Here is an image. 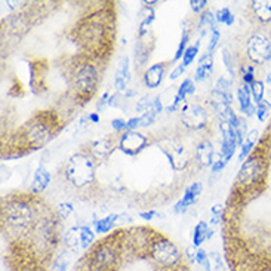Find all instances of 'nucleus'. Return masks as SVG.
I'll return each mask as SVG.
<instances>
[{
	"instance_id": "23",
	"label": "nucleus",
	"mask_w": 271,
	"mask_h": 271,
	"mask_svg": "<svg viewBox=\"0 0 271 271\" xmlns=\"http://www.w3.org/2000/svg\"><path fill=\"white\" fill-rule=\"evenodd\" d=\"M211 236H212V230H209V225L205 221H200L193 233V247H198Z\"/></svg>"
},
{
	"instance_id": "28",
	"label": "nucleus",
	"mask_w": 271,
	"mask_h": 271,
	"mask_svg": "<svg viewBox=\"0 0 271 271\" xmlns=\"http://www.w3.org/2000/svg\"><path fill=\"white\" fill-rule=\"evenodd\" d=\"M116 221H117V215H114V214L108 215L107 218H102L99 221H95V228H97L98 233H107V231H110L114 227Z\"/></svg>"
},
{
	"instance_id": "38",
	"label": "nucleus",
	"mask_w": 271,
	"mask_h": 271,
	"mask_svg": "<svg viewBox=\"0 0 271 271\" xmlns=\"http://www.w3.org/2000/svg\"><path fill=\"white\" fill-rule=\"evenodd\" d=\"M215 23H217V20H215V17H214V14L212 12H209V11H206L201 17H200V27H211V28H214L215 27Z\"/></svg>"
},
{
	"instance_id": "13",
	"label": "nucleus",
	"mask_w": 271,
	"mask_h": 271,
	"mask_svg": "<svg viewBox=\"0 0 271 271\" xmlns=\"http://www.w3.org/2000/svg\"><path fill=\"white\" fill-rule=\"evenodd\" d=\"M201 184L200 182H194L191 184L187 190H185V194L182 196V198L173 206V212L176 214H182L185 212L190 206H193L196 201H197L198 196L201 194Z\"/></svg>"
},
{
	"instance_id": "6",
	"label": "nucleus",
	"mask_w": 271,
	"mask_h": 271,
	"mask_svg": "<svg viewBox=\"0 0 271 271\" xmlns=\"http://www.w3.org/2000/svg\"><path fill=\"white\" fill-rule=\"evenodd\" d=\"M265 157L255 154L246 159V162H243L242 169L237 173V184L243 188H252L255 187L264 176L265 173Z\"/></svg>"
},
{
	"instance_id": "46",
	"label": "nucleus",
	"mask_w": 271,
	"mask_h": 271,
	"mask_svg": "<svg viewBox=\"0 0 271 271\" xmlns=\"http://www.w3.org/2000/svg\"><path fill=\"white\" fill-rule=\"evenodd\" d=\"M252 148H253V146L245 141V144L242 146V151H240V154H239V162H240V163H242V162H246V157L250 154Z\"/></svg>"
},
{
	"instance_id": "52",
	"label": "nucleus",
	"mask_w": 271,
	"mask_h": 271,
	"mask_svg": "<svg viewBox=\"0 0 271 271\" xmlns=\"http://www.w3.org/2000/svg\"><path fill=\"white\" fill-rule=\"evenodd\" d=\"M137 127H140V117H132L127 120V130H135Z\"/></svg>"
},
{
	"instance_id": "18",
	"label": "nucleus",
	"mask_w": 271,
	"mask_h": 271,
	"mask_svg": "<svg viewBox=\"0 0 271 271\" xmlns=\"http://www.w3.org/2000/svg\"><path fill=\"white\" fill-rule=\"evenodd\" d=\"M130 80V72H129V58L124 56L123 59L120 61L119 67H117V72H116V79H114V85H116V89L119 92H123Z\"/></svg>"
},
{
	"instance_id": "40",
	"label": "nucleus",
	"mask_w": 271,
	"mask_h": 271,
	"mask_svg": "<svg viewBox=\"0 0 271 271\" xmlns=\"http://www.w3.org/2000/svg\"><path fill=\"white\" fill-rule=\"evenodd\" d=\"M209 258H211V262H214V268H212V271H225L221 255H220L218 252H212V253L209 255Z\"/></svg>"
},
{
	"instance_id": "2",
	"label": "nucleus",
	"mask_w": 271,
	"mask_h": 271,
	"mask_svg": "<svg viewBox=\"0 0 271 271\" xmlns=\"http://www.w3.org/2000/svg\"><path fill=\"white\" fill-rule=\"evenodd\" d=\"M148 252H150V256L153 258V261L163 268H173V267L179 265L181 259H182V255L176 245L169 239L160 237V236L151 242Z\"/></svg>"
},
{
	"instance_id": "11",
	"label": "nucleus",
	"mask_w": 271,
	"mask_h": 271,
	"mask_svg": "<svg viewBox=\"0 0 271 271\" xmlns=\"http://www.w3.org/2000/svg\"><path fill=\"white\" fill-rule=\"evenodd\" d=\"M222 133V148H221V156L222 159L225 160V163H228L231 160V157L236 153L237 148V138H236V130L228 122H221L220 124Z\"/></svg>"
},
{
	"instance_id": "39",
	"label": "nucleus",
	"mask_w": 271,
	"mask_h": 271,
	"mask_svg": "<svg viewBox=\"0 0 271 271\" xmlns=\"http://www.w3.org/2000/svg\"><path fill=\"white\" fill-rule=\"evenodd\" d=\"M211 31H212V36H211V42H209V46H208V52H209V53L214 52V49L217 48V45H218V42H220V37H221L220 30H218L217 27L211 28Z\"/></svg>"
},
{
	"instance_id": "37",
	"label": "nucleus",
	"mask_w": 271,
	"mask_h": 271,
	"mask_svg": "<svg viewBox=\"0 0 271 271\" xmlns=\"http://www.w3.org/2000/svg\"><path fill=\"white\" fill-rule=\"evenodd\" d=\"M222 58H224V62H225V69L230 72V76H234V61H233L231 52L227 48L222 49Z\"/></svg>"
},
{
	"instance_id": "30",
	"label": "nucleus",
	"mask_w": 271,
	"mask_h": 271,
	"mask_svg": "<svg viewBox=\"0 0 271 271\" xmlns=\"http://www.w3.org/2000/svg\"><path fill=\"white\" fill-rule=\"evenodd\" d=\"M215 20H217V23L228 25V27L234 24V15H233V12H231L228 8H222V9H220V11L217 12V15H215Z\"/></svg>"
},
{
	"instance_id": "7",
	"label": "nucleus",
	"mask_w": 271,
	"mask_h": 271,
	"mask_svg": "<svg viewBox=\"0 0 271 271\" xmlns=\"http://www.w3.org/2000/svg\"><path fill=\"white\" fill-rule=\"evenodd\" d=\"M79 39L86 48L98 49L105 40V24L95 18L86 20L79 28Z\"/></svg>"
},
{
	"instance_id": "25",
	"label": "nucleus",
	"mask_w": 271,
	"mask_h": 271,
	"mask_svg": "<svg viewBox=\"0 0 271 271\" xmlns=\"http://www.w3.org/2000/svg\"><path fill=\"white\" fill-rule=\"evenodd\" d=\"M95 240V234L89 227H80V245H82V250H86L88 247L92 246Z\"/></svg>"
},
{
	"instance_id": "16",
	"label": "nucleus",
	"mask_w": 271,
	"mask_h": 271,
	"mask_svg": "<svg viewBox=\"0 0 271 271\" xmlns=\"http://www.w3.org/2000/svg\"><path fill=\"white\" fill-rule=\"evenodd\" d=\"M215 151L214 146L209 140H203L196 148V159L201 166H212L214 165Z\"/></svg>"
},
{
	"instance_id": "56",
	"label": "nucleus",
	"mask_w": 271,
	"mask_h": 271,
	"mask_svg": "<svg viewBox=\"0 0 271 271\" xmlns=\"http://www.w3.org/2000/svg\"><path fill=\"white\" fill-rule=\"evenodd\" d=\"M265 85H267V86H270V88H271V73L268 74V76H267V79H265Z\"/></svg>"
},
{
	"instance_id": "24",
	"label": "nucleus",
	"mask_w": 271,
	"mask_h": 271,
	"mask_svg": "<svg viewBox=\"0 0 271 271\" xmlns=\"http://www.w3.org/2000/svg\"><path fill=\"white\" fill-rule=\"evenodd\" d=\"M64 242H65V246L69 247L70 250H73V252H77L79 249H82V245H80V227L70 228L64 236Z\"/></svg>"
},
{
	"instance_id": "10",
	"label": "nucleus",
	"mask_w": 271,
	"mask_h": 271,
	"mask_svg": "<svg viewBox=\"0 0 271 271\" xmlns=\"http://www.w3.org/2000/svg\"><path fill=\"white\" fill-rule=\"evenodd\" d=\"M148 140L146 135L137 132V130H127L124 132L123 137L120 138L119 150L123 151L127 156H137L140 151H143L147 146Z\"/></svg>"
},
{
	"instance_id": "48",
	"label": "nucleus",
	"mask_w": 271,
	"mask_h": 271,
	"mask_svg": "<svg viewBox=\"0 0 271 271\" xmlns=\"http://www.w3.org/2000/svg\"><path fill=\"white\" fill-rule=\"evenodd\" d=\"M69 267V262L64 258H59L53 265H52V271H65Z\"/></svg>"
},
{
	"instance_id": "1",
	"label": "nucleus",
	"mask_w": 271,
	"mask_h": 271,
	"mask_svg": "<svg viewBox=\"0 0 271 271\" xmlns=\"http://www.w3.org/2000/svg\"><path fill=\"white\" fill-rule=\"evenodd\" d=\"M65 176L77 188L89 185L95 179L94 159L85 153H77L72 156L65 166Z\"/></svg>"
},
{
	"instance_id": "21",
	"label": "nucleus",
	"mask_w": 271,
	"mask_h": 271,
	"mask_svg": "<svg viewBox=\"0 0 271 271\" xmlns=\"http://www.w3.org/2000/svg\"><path fill=\"white\" fill-rule=\"evenodd\" d=\"M194 91H196V88H194L193 80H191V79H185V80L182 82V85L179 86L178 94L175 95L173 104L169 107V108H168V110H169V111H175V110L181 105V102H184V101H185V97H187V95H193V94H194Z\"/></svg>"
},
{
	"instance_id": "43",
	"label": "nucleus",
	"mask_w": 271,
	"mask_h": 271,
	"mask_svg": "<svg viewBox=\"0 0 271 271\" xmlns=\"http://www.w3.org/2000/svg\"><path fill=\"white\" fill-rule=\"evenodd\" d=\"M72 212H73V206H72L70 203H61L59 208H58V215H59V218H62V220L69 218V215H70Z\"/></svg>"
},
{
	"instance_id": "42",
	"label": "nucleus",
	"mask_w": 271,
	"mask_h": 271,
	"mask_svg": "<svg viewBox=\"0 0 271 271\" xmlns=\"http://www.w3.org/2000/svg\"><path fill=\"white\" fill-rule=\"evenodd\" d=\"M154 120H156V116H154L151 111H147V113H144V114L140 116V127H147V126H150Z\"/></svg>"
},
{
	"instance_id": "41",
	"label": "nucleus",
	"mask_w": 271,
	"mask_h": 271,
	"mask_svg": "<svg viewBox=\"0 0 271 271\" xmlns=\"http://www.w3.org/2000/svg\"><path fill=\"white\" fill-rule=\"evenodd\" d=\"M151 105H153V99H150V97H144L143 99H140V102L137 104V110L144 114V113L150 111Z\"/></svg>"
},
{
	"instance_id": "31",
	"label": "nucleus",
	"mask_w": 271,
	"mask_h": 271,
	"mask_svg": "<svg viewBox=\"0 0 271 271\" xmlns=\"http://www.w3.org/2000/svg\"><path fill=\"white\" fill-rule=\"evenodd\" d=\"M153 21H154V11L151 8L146 6V15L143 17V21H141V25H140V36L141 37H144L147 34L148 28H150Z\"/></svg>"
},
{
	"instance_id": "47",
	"label": "nucleus",
	"mask_w": 271,
	"mask_h": 271,
	"mask_svg": "<svg viewBox=\"0 0 271 271\" xmlns=\"http://www.w3.org/2000/svg\"><path fill=\"white\" fill-rule=\"evenodd\" d=\"M111 126L116 132H123V130H127V122L123 120V119H114L111 122Z\"/></svg>"
},
{
	"instance_id": "22",
	"label": "nucleus",
	"mask_w": 271,
	"mask_h": 271,
	"mask_svg": "<svg viewBox=\"0 0 271 271\" xmlns=\"http://www.w3.org/2000/svg\"><path fill=\"white\" fill-rule=\"evenodd\" d=\"M252 9L256 15V18L261 23H270L271 21V0H256L252 2Z\"/></svg>"
},
{
	"instance_id": "50",
	"label": "nucleus",
	"mask_w": 271,
	"mask_h": 271,
	"mask_svg": "<svg viewBox=\"0 0 271 271\" xmlns=\"http://www.w3.org/2000/svg\"><path fill=\"white\" fill-rule=\"evenodd\" d=\"M108 101H110V94L108 92H105L101 98H99L98 104H97V108H98V111H102L107 105H108Z\"/></svg>"
},
{
	"instance_id": "49",
	"label": "nucleus",
	"mask_w": 271,
	"mask_h": 271,
	"mask_svg": "<svg viewBox=\"0 0 271 271\" xmlns=\"http://www.w3.org/2000/svg\"><path fill=\"white\" fill-rule=\"evenodd\" d=\"M258 138H259V132H258L256 129H253V130L247 132L246 143H249V144H252V146H255V143L258 141Z\"/></svg>"
},
{
	"instance_id": "4",
	"label": "nucleus",
	"mask_w": 271,
	"mask_h": 271,
	"mask_svg": "<svg viewBox=\"0 0 271 271\" xmlns=\"http://www.w3.org/2000/svg\"><path fill=\"white\" fill-rule=\"evenodd\" d=\"M53 124L49 119L37 116L30 123H27L24 138L27 144L33 148L43 147L53 138Z\"/></svg>"
},
{
	"instance_id": "17",
	"label": "nucleus",
	"mask_w": 271,
	"mask_h": 271,
	"mask_svg": "<svg viewBox=\"0 0 271 271\" xmlns=\"http://www.w3.org/2000/svg\"><path fill=\"white\" fill-rule=\"evenodd\" d=\"M237 99H239V105L242 113H245L246 116H253L256 114V107L252 104L250 99V88L247 85H242L237 89Z\"/></svg>"
},
{
	"instance_id": "5",
	"label": "nucleus",
	"mask_w": 271,
	"mask_h": 271,
	"mask_svg": "<svg viewBox=\"0 0 271 271\" xmlns=\"http://www.w3.org/2000/svg\"><path fill=\"white\" fill-rule=\"evenodd\" d=\"M3 218L15 228H27L34 220V209L25 200H11L3 206Z\"/></svg>"
},
{
	"instance_id": "44",
	"label": "nucleus",
	"mask_w": 271,
	"mask_h": 271,
	"mask_svg": "<svg viewBox=\"0 0 271 271\" xmlns=\"http://www.w3.org/2000/svg\"><path fill=\"white\" fill-rule=\"evenodd\" d=\"M225 165H227V163H225V160L222 159L221 154H218V156L215 154V157H214V165H212V172H221Z\"/></svg>"
},
{
	"instance_id": "8",
	"label": "nucleus",
	"mask_w": 271,
	"mask_h": 271,
	"mask_svg": "<svg viewBox=\"0 0 271 271\" xmlns=\"http://www.w3.org/2000/svg\"><path fill=\"white\" fill-rule=\"evenodd\" d=\"M119 261V252L114 245L111 243H102L95 247V250L91 255L89 265L92 271H111Z\"/></svg>"
},
{
	"instance_id": "14",
	"label": "nucleus",
	"mask_w": 271,
	"mask_h": 271,
	"mask_svg": "<svg viewBox=\"0 0 271 271\" xmlns=\"http://www.w3.org/2000/svg\"><path fill=\"white\" fill-rule=\"evenodd\" d=\"M166 72V65L165 64H154L148 69L147 72L144 73V83L146 86L150 89H156L160 86L162 80H163V76Z\"/></svg>"
},
{
	"instance_id": "36",
	"label": "nucleus",
	"mask_w": 271,
	"mask_h": 271,
	"mask_svg": "<svg viewBox=\"0 0 271 271\" xmlns=\"http://www.w3.org/2000/svg\"><path fill=\"white\" fill-rule=\"evenodd\" d=\"M215 91L221 92V94H225L228 97H231V83L225 79V77H221L217 85H215Z\"/></svg>"
},
{
	"instance_id": "33",
	"label": "nucleus",
	"mask_w": 271,
	"mask_h": 271,
	"mask_svg": "<svg viewBox=\"0 0 271 271\" xmlns=\"http://www.w3.org/2000/svg\"><path fill=\"white\" fill-rule=\"evenodd\" d=\"M196 262H197L198 265H201L206 271H212L211 258H209V255L206 253V250L198 249L197 252H196Z\"/></svg>"
},
{
	"instance_id": "34",
	"label": "nucleus",
	"mask_w": 271,
	"mask_h": 271,
	"mask_svg": "<svg viewBox=\"0 0 271 271\" xmlns=\"http://www.w3.org/2000/svg\"><path fill=\"white\" fill-rule=\"evenodd\" d=\"M188 39H190L188 33L184 31V34H182V37H181V42H179V45H178V48H176V53H175V56H173V61H178V59H181V58L184 56V53H185V50H187Z\"/></svg>"
},
{
	"instance_id": "35",
	"label": "nucleus",
	"mask_w": 271,
	"mask_h": 271,
	"mask_svg": "<svg viewBox=\"0 0 271 271\" xmlns=\"http://www.w3.org/2000/svg\"><path fill=\"white\" fill-rule=\"evenodd\" d=\"M270 102H267V101H262L256 105V117H258L259 122H265L268 111H270Z\"/></svg>"
},
{
	"instance_id": "51",
	"label": "nucleus",
	"mask_w": 271,
	"mask_h": 271,
	"mask_svg": "<svg viewBox=\"0 0 271 271\" xmlns=\"http://www.w3.org/2000/svg\"><path fill=\"white\" fill-rule=\"evenodd\" d=\"M184 70H185V67H184L182 64L176 65V67L173 69L172 73H171V76H169V79H171V80H176L179 76H182V74H184Z\"/></svg>"
},
{
	"instance_id": "45",
	"label": "nucleus",
	"mask_w": 271,
	"mask_h": 271,
	"mask_svg": "<svg viewBox=\"0 0 271 271\" xmlns=\"http://www.w3.org/2000/svg\"><path fill=\"white\" fill-rule=\"evenodd\" d=\"M190 5H191V9H193V12H201V11H205L206 9V6H208V2L206 0H191L190 2Z\"/></svg>"
},
{
	"instance_id": "15",
	"label": "nucleus",
	"mask_w": 271,
	"mask_h": 271,
	"mask_svg": "<svg viewBox=\"0 0 271 271\" xmlns=\"http://www.w3.org/2000/svg\"><path fill=\"white\" fill-rule=\"evenodd\" d=\"M113 150H114L113 141L107 140V138H102V140L94 141L91 144L89 153H91V157L95 159V160H105L113 153Z\"/></svg>"
},
{
	"instance_id": "55",
	"label": "nucleus",
	"mask_w": 271,
	"mask_h": 271,
	"mask_svg": "<svg viewBox=\"0 0 271 271\" xmlns=\"http://www.w3.org/2000/svg\"><path fill=\"white\" fill-rule=\"evenodd\" d=\"M89 120H92L94 123H98V122H99V116H98V114H95V113H94V114H91V116H89Z\"/></svg>"
},
{
	"instance_id": "3",
	"label": "nucleus",
	"mask_w": 271,
	"mask_h": 271,
	"mask_svg": "<svg viewBox=\"0 0 271 271\" xmlns=\"http://www.w3.org/2000/svg\"><path fill=\"white\" fill-rule=\"evenodd\" d=\"M99 83L98 69L91 62H83L74 76V88L79 97L88 99L97 92Z\"/></svg>"
},
{
	"instance_id": "19",
	"label": "nucleus",
	"mask_w": 271,
	"mask_h": 271,
	"mask_svg": "<svg viewBox=\"0 0 271 271\" xmlns=\"http://www.w3.org/2000/svg\"><path fill=\"white\" fill-rule=\"evenodd\" d=\"M50 182V173L45 169V168H39L36 173H34V178H33V182H31V187H30V191L33 194H40Z\"/></svg>"
},
{
	"instance_id": "53",
	"label": "nucleus",
	"mask_w": 271,
	"mask_h": 271,
	"mask_svg": "<svg viewBox=\"0 0 271 271\" xmlns=\"http://www.w3.org/2000/svg\"><path fill=\"white\" fill-rule=\"evenodd\" d=\"M157 215V212L156 211H148V212H143V214H140V217L141 218H144V220H153V217H156Z\"/></svg>"
},
{
	"instance_id": "12",
	"label": "nucleus",
	"mask_w": 271,
	"mask_h": 271,
	"mask_svg": "<svg viewBox=\"0 0 271 271\" xmlns=\"http://www.w3.org/2000/svg\"><path fill=\"white\" fill-rule=\"evenodd\" d=\"M182 122L187 127H191V129H201L205 127L208 123V113L206 110L198 105H190L184 110V114H182Z\"/></svg>"
},
{
	"instance_id": "9",
	"label": "nucleus",
	"mask_w": 271,
	"mask_h": 271,
	"mask_svg": "<svg viewBox=\"0 0 271 271\" xmlns=\"http://www.w3.org/2000/svg\"><path fill=\"white\" fill-rule=\"evenodd\" d=\"M271 40L264 31L253 33L247 40V56L253 64H264L270 59Z\"/></svg>"
},
{
	"instance_id": "20",
	"label": "nucleus",
	"mask_w": 271,
	"mask_h": 271,
	"mask_svg": "<svg viewBox=\"0 0 271 271\" xmlns=\"http://www.w3.org/2000/svg\"><path fill=\"white\" fill-rule=\"evenodd\" d=\"M214 70V58H212V53H205L200 59H198L197 70L194 74V80L196 82H201L205 80L206 77H209L212 74Z\"/></svg>"
},
{
	"instance_id": "26",
	"label": "nucleus",
	"mask_w": 271,
	"mask_h": 271,
	"mask_svg": "<svg viewBox=\"0 0 271 271\" xmlns=\"http://www.w3.org/2000/svg\"><path fill=\"white\" fill-rule=\"evenodd\" d=\"M148 50L150 49L147 48V43L144 42V39H140L138 43H137V46H135V58H137L140 67L147 62Z\"/></svg>"
},
{
	"instance_id": "27",
	"label": "nucleus",
	"mask_w": 271,
	"mask_h": 271,
	"mask_svg": "<svg viewBox=\"0 0 271 271\" xmlns=\"http://www.w3.org/2000/svg\"><path fill=\"white\" fill-rule=\"evenodd\" d=\"M240 73H242L243 85H247L249 88L256 82L255 80V67H253V64H243L240 67Z\"/></svg>"
},
{
	"instance_id": "54",
	"label": "nucleus",
	"mask_w": 271,
	"mask_h": 271,
	"mask_svg": "<svg viewBox=\"0 0 271 271\" xmlns=\"http://www.w3.org/2000/svg\"><path fill=\"white\" fill-rule=\"evenodd\" d=\"M221 220V215H212V220H211V224L212 225H217L218 222Z\"/></svg>"
},
{
	"instance_id": "32",
	"label": "nucleus",
	"mask_w": 271,
	"mask_h": 271,
	"mask_svg": "<svg viewBox=\"0 0 271 271\" xmlns=\"http://www.w3.org/2000/svg\"><path fill=\"white\" fill-rule=\"evenodd\" d=\"M198 46H200V40L196 42V45L187 48L185 53H184V56H182V65H184V67H188L190 64H193L194 58L197 56L198 53Z\"/></svg>"
},
{
	"instance_id": "29",
	"label": "nucleus",
	"mask_w": 271,
	"mask_h": 271,
	"mask_svg": "<svg viewBox=\"0 0 271 271\" xmlns=\"http://www.w3.org/2000/svg\"><path fill=\"white\" fill-rule=\"evenodd\" d=\"M250 95L253 97V101H255L256 104L262 102V101H264V95H265V86H264V82L256 80V82L250 86Z\"/></svg>"
}]
</instances>
